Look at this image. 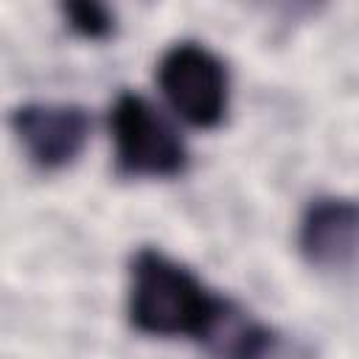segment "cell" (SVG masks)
Wrapping results in <instances>:
<instances>
[{"mask_svg": "<svg viewBox=\"0 0 359 359\" xmlns=\"http://www.w3.org/2000/svg\"><path fill=\"white\" fill-rule=\"evenodd\" d=\"M115 157L132 177H177L188 165V151L177 129L135 93L118 95L112 115Z\"/></svg>", "mask_w": 359, "mask_h": 359, "instance_id": "cell-2", "label": "cell"}, {"mask_svg": "<svg viewBox=\"0 0 359 359\" xmlns=\"http://www.w3.org/2000/svg\"><path fill=\"white\" fill-rule=\"evenodd\" d=\"M11 129L34 165L56 171L84 151L90 140V115L76 104L34 101L11 112Z\"/></svg>", "mask_w": 359, "mask_h": 359, "instance_id": "cell-4", "label": "cell"}, {"mask_svg": "<svg viewBox=\"0 0 359 359\" xmlns=\"http://www.w3.org/2000/svg\"><path fill=\"white\" fill-rule=\"evenodd\" d=\"M160 87L191 126L213 129L227 115L230 81L222 59L196 42H180L168 48L157 67Z\"/></svg>", "mask_w": 359, "mask_h": 359, "instance_id": "cell-3", "label": "cell"}, {"mask_svg": "<svg viewBox=\"0 0 359 359\" xmlns=\"http://www.w3.org/2000/svg\"><path fill=\"white\" fill-rule=\"evenodd\" d=\"M359 213L345 196L314 199L300 219V250L311 266L351 269L356 261Z\"/></svg>", "mask_w": 359, "mask_h": 359, "instance_id": "cell-5", "label": "cell"}, {"mask_svg": "<svg viewBox=\"0 0 359 359\" xmlns=\"http://www.w3.org/2000/svg\"><path fill=\"white\" fill-rule=\"evenodd\" d=\"M230 300L213 294L188 266L160 250H140L129 272V320L151 337H188L205 342Z\"/></svg>", "mask_w": 359, "mask_h": 359, "instance_id": "cell-1", "label": "cell"}, {"mask_svg": "<svg viewBox=\"0 0 359 359\" xmlns=\"http://www.w3.org/2000/svg\"><path fill=\"white\" fill-rule=\"evenodd\" d=\"M205 345L213 359H269L275 353L278 337L272 328L230 303Z\"/></svg>", "mask_w": 359, "mask_h": 359, "instance_id": "cell-6", "label": "cell"}, {"mask_svg": "<svg viewBox=\"0 0 359 359\" xmlns=\"http://www.w3.org/2000/svg\"><path fill=\"white\" fill-rule=\"evenodd\" d=\"M62 11H65L67 25L76 34L87 36V39H101L115 25L112 22V11L107 6H101V3H67Z\"/></svg>", "mask_w": 359, "mask_h": 359, "instance_id": "cell-7", "label": "cell"}]
</instances>
